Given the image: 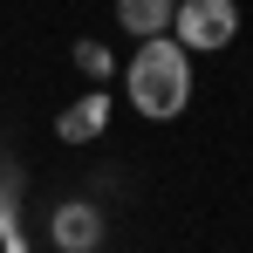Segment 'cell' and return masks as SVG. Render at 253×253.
Instances as JSON below:
<instances>
[{"label": "cell", "instance_id": "obj_1", "mask_svg": "<svg viewBox=\"0 0 253 253\" xmlns=\"http://www.w3.org/2000/svg\"><path fill=\"white\" fill-rule=\"evenodd\" d=\"M124 96H130V110L151 117V124L185 117V103H192V55L171 35H144L137 55L124 62Z\"/></svg>", "mask_w": 253, "mask_h": 253}, {"label": "cell", "instance_id": "obj_4", "mask_svg": "<svg viewBox=\"0 0 253 253\" xmlns=\"http://www.w3.org/2000/svg\"><path fill=\"white\" fill-rule=\"evenodd\" d=\"M103 130H110V96H103V89L76 96V103L55 117V137H62V144H96Z\"/></svg>", "mask_w": 253, "mask_h": 253}, {"label": "cell", "instance_id": "obj_5", "mask_svg": "<svg viewBox=\"0 0 253 253\" xmlns=\"http://www.w3.org/2000/svg\"><path fill=\"white\" fill-rule=\"evenodd\" d=\"M171 7L178 0H117V21H124V35L144 42V35H165L171 28Z\"/></svg>", "mask_w": 253, "mask_h": 253}, {"label": "cell", "instance_id": "obj_3", "mask_svg": "<svg viewBox=\"0 0 253 253\" xmlns=\"http://www.w3.org/2000/svg\"><path fill=\"white\" fill-rule=\"evenodd\" d=\"M48 240H55L62 253H96L103 247V212L89 206V199H62L55 219H48Z\"/></svg>", "mask_w": 253, "mask_h": 253}, {"label": "cell", "instance_id": "obj_6", "mask_svg": "<svg viewBox=\"0 0 253 253\" xmlns=\"http://www.w3.org/2000/svg\"><path fill=\"white\" fill-rule=\"evenodd\" d=\"M76 69H83L89 83H103V76H110V48L103 42H76Z\"/></svg>", "mask_w": 253, "mask_h": 253}, {"label": "cell", "instance_id": "obj_2", "mask_svg": "<svg viewBox=\"0 0 253 253\" xmlns=\"http://www.w3.org/2000/svg\"><path fill=\"white\" fill-rule=\"evenodd\" d=\"M165 35L185 55H219V48H233V35H240V7L233 0H178Z\"/></svg>", "mask_w": 253, "mask_h": 253}]
</instances>
